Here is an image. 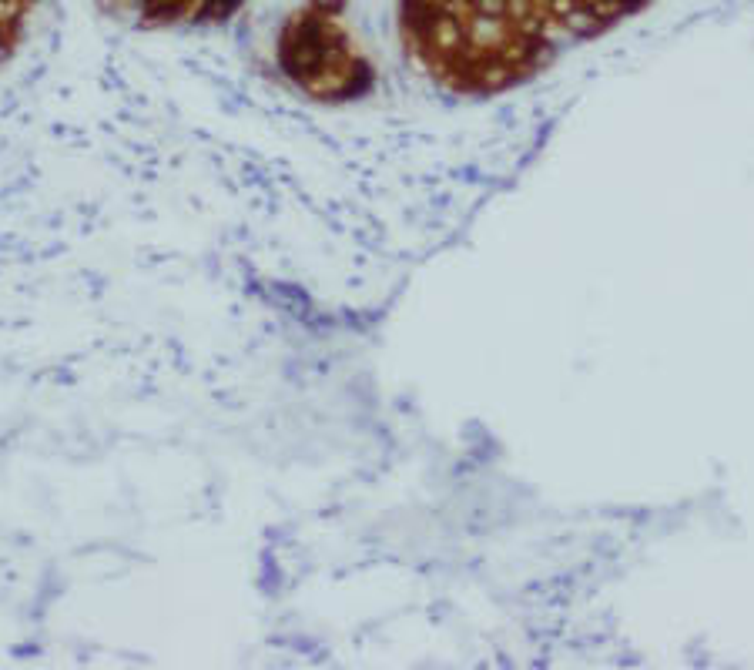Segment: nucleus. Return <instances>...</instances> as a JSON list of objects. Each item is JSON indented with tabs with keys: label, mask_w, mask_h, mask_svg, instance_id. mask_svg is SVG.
<instances>
[{
	"label": "nucleus",
	"mask_w": 754,
	"mask_h": 670,
	"mask_svg": "<svg viewBox=\"0 0 754 670\" xmlns=\"http://www.w3.org/2000/svg\"><path fill=\"white\" fill-rule=\"evenodd\" d=\"M282 67L316 101H346L369 84V64L332 14L295 17L282 37Z\"/></svg>",
	"instance_id": "obj_2"
},
{
	"label": "nucleus",
	"mask_w": 754,
	"mask_h": 670,
	"mask_svg": "<svg viewBox=\"0 0 754 670\" xmlns=\"http://www.w3.org/2000/svg\"><path fill=\"white\" fill-rule=\"evenodd\" d=\"M550 4L563 27L587 37V34L607 31L610 24L627 17L634 7H641L644 0H550Z\"/></svg>",
	"instance_id": "obj_3"
},
{
	"label": "nucleus",
	"mask_w": 754,
	"mask_h": 670,
	"mask_svg": "<svg viewBox=\"0 0 754 670\" xmlns=\"http://www.w3.org/2000/svg\"><path fill=\"white\" fill-rule=\"evenodd\" d=\"M27 7H31V0H0V61H4L11 44L17 41Z\"/></svg>",
	"instance_id": "obj_4"
},
{
	"label": "nucleus",
	"mask_w": 754,
	"mask_h": 670,
	"mask_svg": "<svg viewBox=\"0 0 754 670\" xmlns=\"http://www.w3.org/2000/svg\"><path fill=\"white\" fill-rule=\"evenodd\" d=\"M403 44L436 88L493 98L547 61L540 0H403Z\"/></svg>",
	"instance_id": "obj_1"
}]
</instances>
